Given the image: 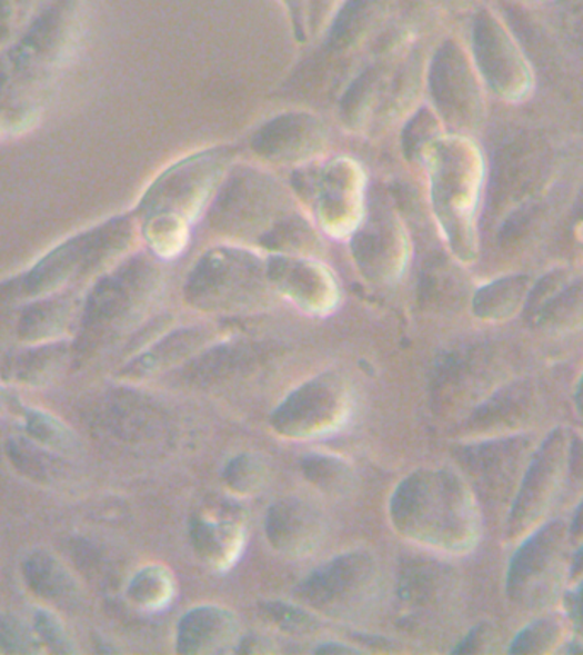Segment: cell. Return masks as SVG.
Segmentation results:
<instances>
[{"mask_svg": "<svg viewBox=\"0 0 583 655\" xmlns=\"http://www.w3.org/2000/svg\"><path fill=\"white\" fill-rule=\"evenodd\" d=\"M269 268L242 251H217L203 258L188 284V297L205 311H241L269 292Z\"/></svg>", "mask_w": 583, "mask_h": 655, "instance_id": "obj_1", "label": "cell"}, {"mask_svg": "<svg viewBox=\"0 0 583 655\" xmlns=\"http://www.w3.org/2000/svg\"><path fill=\"white\" fill-rule=\"evenodd\" d=\"M381 575L374 558L350 553L315 572L301 596L315 612L340 619L359 618L378 601Z\"/></svg>", "mask_w": 583, "mask_h": 655, "instance_id": "obj_2", "label": "cell"}, {"mask_svg": "<svg viewBox=\"0 0 583 655\" xmlns=\"http://www.w3.org/2000/svg\"><path fill=\"white\" fill-rule=\"evenodd\" d=\"M352 389L338 374H323L295 389L277 408L272 425L290 439H315L336 433L352 414Z\"/></svg>", "mask_w": 583, "mask_h": 655, "instance_id": "obj_3", "label": "cell"}, {"mask_svg": "<svg viewBox=\"0 0 583 655\" xmlns=\"http://www.w3.org/2000/svg\"><path fill=\"white\" fill-rule=\"evenodd\" d=\"M267 536L273 548L283 555L304 557L323 542L324 519L308 502L285 498L270 510Z\"/></svg>", "mask_w": 583, "mask_h": 655, "instance_id": "obj_4", "label": "cell"}, {"mask_svg": "<svg viewBox=\"0 0 583 655\" xmlns=\"http://www.w3.org/2000/svg\"><path fill=\"white\" fill-rule=\"evenodd\" d=\"M270 284L311 312H328L338 300L336 286L320 265L305 260H275L269 267Z\"/></svg>", "mask_w": 583, "mask_h": 655, "instance_id": "obj_5", "label": "cell"}, {"mask_svg": "<svg viewBox=\"0 0 583 655\" xmlns=\"http://www.w3.org/2000/svg\"><path fill=\"white\" fill-rule=\"evenodd\" d=\"M228 165V156L222 152H205L190 161L181 162L169 176V188H165L169 200L173 201L177 217L190 219L199 212L207 195L221 178Z\"/></svg>", "mask_w": 583, "mask_h": 655, "instance_id": "obj_6", "label": "cell"}, {"mask_svg": "<svg viewBox=\"0 0 583 655\" xmlns=\"http://www.w3.org/2000/svg\"><path fill=\"white\" fill-rule=\"evenodd\" d=\"M239 638V623L228 609L203 606L181 619L178 628V652L183 654H219L229 651Z\"/></svg>", "mask_w": 583, "mask_h": 655, "instance_id": "obj_7", "label": "cell"}, {"mask_svg": "<svg viewBox=\"0 0 583 655\" xmlns=\"http://www.w3.org/2000/svg\"><path fill=\"white\" fill-rule=\"evenodd\" d=\"M191 539L194 552L203 562L225 570L239 558L244 545V529L232 519L200 517L191 527Z\"/></svg>", "mask_w": 583, "mask_h": 655, "instance_id": "obj_8", "label": "cell"}, {"mask_svg": "<svg viewBox=\"0 0 583 655\" xmlns=\"http://www.w3.org/2000/svg\"><path fill=\"white\" fill-rule=\"evenodd\" d=\"M173 578L161 567L140 572L132 584L133 603L140 608L161 609L173 599Z\"/></svg>", "mask_w": 583, "mask_h": 655, "instance_id": "obj_9", "label": "cell"}, {"mask_svg": "<svg viewBox=\"0 0 583 655\" xmlns=\"http://www.w3.org/2000/svg\"><path fill=\"white\" fill-rule=\"evenodd\" d=\"M305 478L328 494H342L349 490L353 475L349 463L330 456H312L302 465Z\"/></svg>", "mask_w": 583, "mask_h": 655, "instance_id": "obj_10", "label": "cell"}, {"mask_svg": "<svg viewBox=\"0 0 583 655\" xmlns=\"http://www.w3.org/2000/svg\"><path fill=\"white\" fill-rule=\"evenodd\" d=\"M225 484L235 494H257L267 480V468L254 456L244 455L229 463L224 473Z\"/></svg>", "mask_w": 583, "mask_h": 655, "instance_id": "obj_11", "label": "cell"}, {"mask_svg": "<svg viewBox=\"0 0 583 655\" xmlns=\"http://www.w3.org/2000/svg\"><path fill=\"white\" fill-rule=\"evenodd\" d=\"M277 623L283 626V628L290 629H304L311 625V616L305 615L304 612H299L294 606H285V604H275L273 612L270 613Z\"/></svg>", "mask_w": 583, "mask_h": 655, "instance_id": "obj_12", "label": "cell"}]
</instances>
